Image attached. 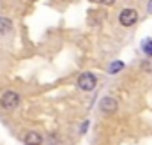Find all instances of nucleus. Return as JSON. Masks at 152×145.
<instances>
[{
	"label": "nucleus",
	"mask_w": 152,
	"mask_h": 145,
	"mask_svg": "<svg viewBox=\"0 0 152 145\" xmlns=\"http://www.w3.org/2000/svg\"><path fill=\"white\" fill-rule=\"evenodd\" d=\"M142 48H143V53L147 57H152V39H145L142 42Z\"/></svg>",
	"instance_id": "7"
},
{
	"label": "nucleus",
	"mask_w": 152,
	"mask_h": 145,
	"mask_svg": "<svg viewBox=\"0 0 152 145\" xmlns=\"http://www.w3.org/2000/svg\"><path fill=\"white\" fill-rule=\"evenodd\" d=\"M12 32V23L9 18H0V36H9Z\"/></svg>",
	"instance_id": "6"
},
{
	"label": "nucleus",
	"mask_w": 152,
	"mask_h": 145,
	"mask_svg": "<svg viewBox=\"0 0 152 145\" xmlns=\"http://www.w3.org/2000/svg\"><path fill=\"white\" fill-rule=\"evenodd\" d=\"M149 12H152V0L149 2Z\"/></svg>",
	"instance_id": "10"
},
{
	"label": "nucleus",
	"mask_w": 152,
	"mask_h": 145,
	"mask_svg": "<svg viewBox=\"0 0 152 145\" xmlns=\"http://www.w3.org/2000/svg\"><path fill=\"white\" fill-rule=\"evenodd\" d=\"M99 2H101L103 5H112V4H113L115 0H99Z\"/></svg>",
	"instance_id": "9"
},
{
	"label": "nucleus",
	"mask_w": 152,
	"mask_h": 145,
	"mask_svg": "<svg viewBox=\"0 0 152 145\" xmlns=\"http://www.w3.org/2000/svg\"><path fill=\"white\" fill-rule=\"evenodd\" d=\"M0 105H2V108H5V110L18 108L20 106V96H18V92H14V90L4 92V96L0 97Z\"/></svg>",
	"instance_id": "2"
},
{
	"label": "nucleus",
	"mask_w": 152,
	"mask_h": 145,
	"mask_svg": "<svg viewBox=\"0 0 152 145\" xmlns=\"http://www.w3.org/2000/svg\"><path fill=\"white\" fill-rule=\"evenodd\" d=\"M117 101H115L113 97H103L101 99V103H99V108H101V111L103 113H106V115H112V113H115L117 111Z\"/></svg>",
	"instance_id": "4"
},
{
	"label": "nucleus",
	"mask_w": 152,
	"mask_h": 145,
	"mask_svg": "<svg viewBox=\"0 0 152 145\" xmlns=\"http://www.w3.org/2000/svg\"><path fill=\"white\" fill-rule=\"evenodd\" d=\"M136 21H138V12L134 9H124L118 14V23L122 27H133Z\"/></svg>",
	"instance_id": "3"
},
{
	"label": "nucleus",
	"mask_w": 152,
	"mask_h": 145,
	"mask_svg": "<svg viewBox=\"0 0 152 145\" xmlns=\"http://www.w3.org/2000/svg\"><path fill=\"white\" fill-rule=\"evenodd\" d=\"M124 69V62H120V60H115L113 64L110 66V72L112 74H115V72H118V71H122Z\"/></svg>",
	"instance_id": "8"
},
{
	"label": "nucleus",
	"mask_w": 152,
	"mask_h": 145,
	"mask_svg": "<svg viewBox=\"0 0 152 145\" xmlns=\"http://www.w3.org/2000/svg\"><path fill=\"white\" fill-rule=\"evenodd\" d=\"M97 85V78L92 74V72H81L78 76V89L83 90V92H90L94 90Z\"/></svg>",
	"instance_id": "1"
},
{
	"label": "nucleus",
	"mask_w": 152,
	"mask_h": 145,
	"mask_svg": "<svg viewBox=\"0 0 152 145\" xmlns=\"http://www.w3.org/2000/svg\"><path fill=\"white\" fill-rule=\"evenodd\" d=\"M42 144V136L37 131H28L25 135V145H41Z\"/></svg>",
	"instance_id": "5"
}]
</instances>
